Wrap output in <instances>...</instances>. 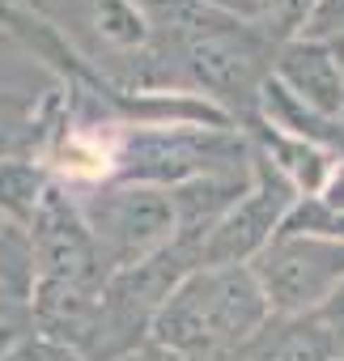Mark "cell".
Wrapping results in <instances>:
<instances>
[{
	"label": "cell",
	"instance_id": "cell-16",
	"mask_svg": "<svg viewBox=\"0 0 344 361\" xmlns=\"http://www.w3.org/2000/svg\"><path fill=\"white\" fill-rule=\"evenodd\" d=\"M310 319L319 323V331L327 336V344H331V353H336V361H344V281L310 310Z\"/></svg>",
	"mask_w": 344,
	"mask_h": 361
},
{
	"label": "cell",
	"instance_id": "cell-21",
	"mask_svg": "<svg viewBox=\"0 0 344 361\" xmlns=\"http://www.w3.org/2000/svg\"><path fill=\"white\" fill-rule=\"evenodd\" d=\"M331 47H336V56H340V64H344V35H340V39H331ZM340 128H344V115H340Z\"/></svg>",
	"mask_w": 344,
	"mask_h": 361
},
{
	"label": "cell",
	"instance_id": "cell-11",
	"mask_svg": "<svg viewBox=\"0 0 344 361\" xmlns=\"http://www.w3.org/2000/svg\"><path fill=\"white\" fill-rule=\"evenodd\" d=\"M238 361H336V353L310 314H272Z\"/></svg>",
	"mask_w": 344,
	"mask_h": 361
},
{
	"label": "cell",
	"instance_id": "cell-4",
	"mask_svg": "<svg viewBox=\"0 0 344 361\" xmlns=\"http://www.w3.org/2000/svg\"><path fill=\"white\" fill-rule=\"evenodd\" d=\"M73 200L111 272L153 259L175 238V204H170V192L161 188L94 183V188H77Z\"/></svg>",
	"mask_w": 344,
	"mask_h": 361
},
{
	"label": "cell",
	"instance_id": "cell-10",
	"mask_svg": "<svg viewBox=\"0 0 344 361\" xmlns=\"http://www.w3.org/2000/svg\"><path fill=\"white\" fill-rule=\"evenodd\" d=\"M242 132H247L251 145L289 178L293 192H297L302 200H319V196L331 188V178H336V170H340V161H344L340 153L319 149V145L297 140V136H285V132H276V128H268V123H259V119H251Z\"/></svg>",
	"mask_w": 344,
	"mask_h": 361
},
{
	"label": "cell",
	"instance_id": "cell-14",
	"mask_svg": "<svg viewBox=\"0 0 344 361\" xmlns=\"http://www.w3.org/2000/svg\"><path fill=\"white\" fill-rule=\"evenodd\" d=\"M314 5H319V0H268L259 26H264V35L276 47H285V43H293V39L306 35V22H310Z\"/></svg>",
	"mask_w": 344,
	"mask_h": 361
},
{
	"label": "cell",
	"instance_id": "cell-9",
	"mask_svg": "<svg viewBox=\"0 0 344 361\" xmlns=\"http://www.w3.org/2000/svg\"><path fill=\"white\" fill-rule=\"evenodd\" d=\"M64 115V85L47 81L35 85H9L0 81V161L9 157H39Z\"/></svg>",
	"mask_w": 344,
	"mask_h": 361
},
{
	"label": "cell",
	"instance_id": "cell-18",
	"mask_svg": "<svg viewBox=\"0 0 344 361\" xmlns=\"http://www.w3.org/2000/svg\"><path fill=\"white\" fill-rule=\"evenodd\" d=\"M344 35V0H319L310 22H306V35L302 39H314V43H331Z\"/></svg>",
	"mask_w": 344,
	"mask_h": 361
},
{
	"label": "cell",
	"instance_id": "cell-12",
	"mask_svg": "<svg viewBox=\"0 0 344 361\" xmlns=\"http://www.w3.org/2000/svg\"><path fill=\"white\" fill-rule=\"evenodd\" d=\"M51 183H56V178H51V170L39 157H9V161H0V213L30 230V221H35V213H39V204H43Z\"/></svg>",
	"mask_w": 344,
	"mask_h": 361
},
{
	"label": "cell",
	"instance_id": "cell-2",
	"mask_svg": "<svg viewBox=\"0 0 344 361\" xmlns=\"http://www.w3.org/2000/svg\"><path fill=\"white\" fill-rule=\"evenodd\" d=\"M90 123L106 128V183H140L170 192L196 178L251 174V136L238 123Z\"/></svg>",
	"mask_w": 344,
	"mask_h": 361
},
{
	"label": "cell",
	"instance_id": "cell-7",
	"mask_svg": "<svg viewBox=\"0 0 344 361\" xmlns=\"http://www.w3.org/2000/svg\"><path fill=\"white\" fill-rule=\"evenodd\" d=\"M297 200H302V196L293 192V183L251 145V188H247L242 200L209 230L204 251H200V268L251 264V259L276 238V230L289 221V213H293Z\"/></svg>",
	"mask_w": 344,
	"mask_h": 361
},
{
	"label": "cell",
	"instance_id": "cell-3",
	"mask_svg": "<svg viewBox=\"0 0 344 361\" xmlns=\"http://www.w3.org/2000/svg\"><path fill=\"white\" fill-rule=\"evenodd\" d=\"M119 94H183L136 0H22Z\"/></svg>",
	"mask_w": 344,
	"mask_h": 361
},
{
	"label": "cell",
	"instance_id": "cell-1",
	"mask_svg": "<svg viewBox=\"0 0 344 361\" xmlns=\"http://www.w3.org/2000/svg\"><path fill=\"white\" fill-rule=\"evenodd\" d=\"M272 319L251 264L196 268L149 327V344L179 361H238Z\"/></svg>",
	"mask_w": 344,
	"mask_h": 361
},
{
	"label": "cell",
	"instance_id": "cell-19",
	"mask_svg": "<svg viewBox=\"0 0 344 361\" xmlns=\"http://www.w3.org/2000/svg\"><path fill=\"white\" fill-rule=\"evenodd\" d=\"M192 5L221 13V18H238V22H259L264 18V0H192Z\"/></svg>",
	"mask_w": 344,
	"mask_h": 361
},
{
	"label": "cell",
	"instance_id": "cell-13",
	"mask_svg": "<svg viewBox=\"0 0 344 361\" xmlns=\"http://www.w3.org/2000/svg\"><path fill=\"white\" fill-rule=\"evenodd\" d=\"M0 289L18 298H30L35 289V251H30V230L9 221L0 213Z\"/></svg>",
	"mask_w": 344,
	"mask_h": 361
},
{
	"label": "cell",
	"instance_id": "cell-15",
	"mask_svg": "<svg viewBox=\"0 0 344 361\" xmlns=\"http://www.w3.org/2000/svg\"><path fill=\"white\" fill-rule=\"evenodd\" d=\"M35 331V314H30V298H18L9 289H0V353L13 348L22 336Z\"/></svg>",
	"mask_w": 344,
	"mask_h": 361
},
{
	"label": "cell",
	"instance_id": "cell-22",
	"mask_svg": "<svg viewBox=\"0 0 344 361\" xmlns=\"http://www.w3.org/2000/svg\"><path fill=\"white\" fill-rule=\"evenodd\" d=\"M264 5H268V0H264Z\"/></svg>",
	"mask_w": 344,
	"mask_h": 361
},
{
	"label": "cell",
	"instance_id": "cell-6",
	"mask_svg": "<svg viewBox=\"0 0 344 361\" xmlns=\"http://www.w3.org/2000/svg\"><path fill=\"white\" fill-rule=\"evenodd\" d=\"M30 251H35V289L98 293L115 276L106 268V259L98 255L73 192L60 183L47 188V196L30 221Z\"/></svg>",
	"mask_w": 344,
	"mask_h": 361
},
{
	"label": "cell",
	"instance_id": "cell-5",
	"mask_svg": "<svg viewBox=\"0 0 344 361\" xmlns=\"http://www.w3.org/2000/svg\"><path fill=\"white\" fill-rule=\"evenodd\" d=\"M272 314H310L344 281V238L281 226L276 238L251 259Z\"/></svg>",
	"mask_w": 344,
	"mask_h": 361
},
{
	"label": "cell",
	"instance_id": "cell-8",
	"mask_svg": "<svg viewBox=\"0 0 344 361\" xmlns=\"http://www.w3.org/2000/svg\"><path fill=\"white\" fill-rule=\"evenodd\" d=\"M272 81L285 85L310 111H319L323 119L340 123V115H344V64H340L331 43H314V39L285 43L272 60Z\"/></svg>",
	"mask_w": 344,
	"mask_h": 361
},
{
	"label": "cell",
	"instance_id": "cell-20",
	"mask_svg": "<svg viewBox=\"0 0 344 361\" xmlns=\"http://www.w3.org/2000/svg\"><path fill=\"white\" fill-rule=\"evenodd\" d=\"M119 361H179V357H170L166 348H157V344H149V340H145L140 348H132V353H123Z\"/></svg>",
	"mask_w": 344,
	"mask_h": 361
},
{
	"label": "cell",
	"instance_id": "cell-17",
	"mask_svg": "<svg viewBox=\"0 0 344 361\" xmlns=\"http://www.w3.org/2000/svg\"><path fill=\"white\" fill-rule=\"evenodd\" d=\"M0 361H81V357H77L73 348H64V344L47 340L43 331H30V336H22L13 348L0 353Z\"/></svg>",
	"mask_w": 344,
	"mask_h": 361
}]
</instances>
